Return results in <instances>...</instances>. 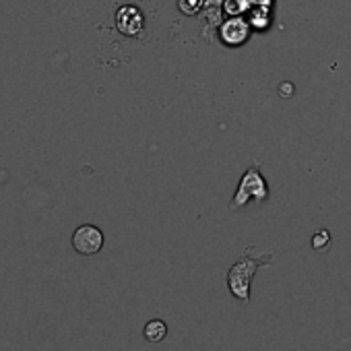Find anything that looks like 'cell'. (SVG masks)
Returning a JSON list of instances; mask_svg holds the SVG:
<instances>
[{"label": "cell", "instance_id": "6", "mask_svg": "<svg viewBox=\"0 0 351 351\" xmlns=\"http://www.w3.org/2000/svg\"><path fill=\"white\" fill-rule=\"evenodd\" d=\"M143 337L149 341V343H161L165 337H167V324L165 320L161 318H153L145 324L143 328Z\"/></svg>", "mask_w": 351, "mask_h": 351}, {"label": "cell", "instance_id": "5", "mask_svg": "<svg viewBox=\"0 0 351 351\" xmlns=\"http://www.w3.org/2000/svg\"><path fill=\"white\" fill-rule=\"evenodd\" d=\"M221 38L228 42V44H242L246 38H248V25L242 21V19H232L223 25L221 29Z\"/></svg>", "mask_w": 351, "mask_h": 351}, {"label": "cell", "instance_id": "1", "mask_svg": "<svg viewBox=\"0 0 351 351\" xmlns=\"http://www.w3.org/2000/svg\"><path fill=\"white\" fill-rule=\"evenodd\" d=\"M252 252H254V246L246 248L244 254L238 258V263L228 271L230 293L244 304L250 302V289H252V279H254L256 271L265 265H271V261H273V252L263 254V256H254Z\"/></svg>", "mask_w": 351, "mask_h": 351}, {"label": "cell", "instance_id": "2", "mask_svg": "<svg viewBox=\"0 0 351 351\" xmlns=\"http://www.w3.org/2000/svg\"><path fill=\"white\" fill-rule=\"evenodd\" d=\"M267 197H269L267 180L263 178V173L258 171V167H250V169H246V173L242 176L240 186H238V193L234 195L230 207H232V209H240V207H244L250 199L256 201V203H263V201H267Z\"/></svg>", "mask_w": 351, "mask_h": 351}, {"label": "cell", "instance_id": "3", "mask_svg": "<svg viewBox=\"0 0 351 351\" xmlns=\"http://www.w3.org/2000/svg\"><path fill=\"white\" fill-rule=\"evenodd\" d=\"M104 246V234L95 226H81L73 234V248L83 256H93Z\"/></svg>", "mask_w": 351, "mask_h": 351}, {"label": "cell", "instance_id": "7", "mask_svg": "<svg viewBox=\"0 0 351 351\" xmlns=\"http://www.w3.org/2000/svg\"><path fill=\"white\" fill-rule=\"evenodd\" d=\"M328 246H330V234H328V230H318L312 236V248L316 252H326Z\"/></svg>", "mask_w": 351, "mask_h": 351}, {"label": "cell", "instance_id": "4", "mask_svg": "<svg viewBox=\"0 0 351 351\" xmlns=\"http://www.w3.org/2000/svg\"><path fill=\"white\" fill-rule=\"evenodd\" d=\"M116 27L124 34V36H136L143 29V15L136 7H120L116 13Z\"/></svg>", "mask_w": 351, "mask_h": 351}]
</instances>
